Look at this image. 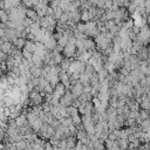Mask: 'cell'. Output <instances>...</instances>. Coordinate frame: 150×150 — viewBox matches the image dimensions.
<instances>
[{
    "label": "cell",
    "instance_id": "cell-7",
    "mask_svg": "<svg viewBox=\"0 0 150 150\" xmlns=\"http://www.w3.org/2000/svg\"><path fill=\"white\" fill-rule=\"evenodd\" d=\"M53 93L57 94L59 96H63L64 93H66V88H64V86H63L61 82H59V83L53 88Z\"/></svg>",
    "mask_w": 150,
    "mask_h": 150
},
{
    "label": "cell",
    "instance_id": "cell-10",
    "mask_svg": "<svg viewBox=\"0 0 150 150\" xmlns=\"http://www.w3.org/2000/svg\"><path fill=\"white\" fill-rule=\"evenodd\" d=\"M76 145V138L70 136L66 138V149H74Z\"/></svg>",
    "mask_w": 150,
    "mask_h": 150
},
{
    "label": "cell",
    "instance_id": "cell-27",
    "mask_svg": "<svg viewBox=\"0 0 150 150\" xmlns=\"http://www.w3.org/2000/svg\"><path fill=\"white\" fill-rule=\"evenodd\" d=\"M49 125H50V127H52V128L55 130V129H56V128L60 125V122H59V120H55V118H54V120H53V121L49 123Z\"/></svg>",
    "mask_w": 150,
    "mask_h": 150
},
{
    "label": "cell",
    "instance_id": "cell-6",
    "mask_svg": "<svg viewBox=\"0 0 150 150\" xmlns=\"http://www.w3.org/2000/svg\"><path fill=\"white\" fill-rule=\"evenodd\" d=\"M89 80H90V75H88L87 73H82V74H80L79 83H81L83 87H85V86H89Z\"/></svg>",
    "mask_w": 150,
    "mask_h": 150
},
{
    "label": "cell",
    "instance_id": "cell-24",
    "mask_svg": "<svg viewBox=\"0 0 150 150\" xmlns=\"http://www.w3.org/2000/svg\"><path fill=\"white\" fill-rule=\"evenodd\" d=\"M138 116H139V118L142 121L149 120V111H146V110H139L138 111Z\"/></svg>",
    "mask_w": 150,
    "mask_h": 150
},
{
    "label": "cell",
    "instance_id": "cell-14",
    "mask_svg": "<svg viewBox=\"0 0 150 150\" xmlns=\"http://www.w3.org/2000/svg\"><path fill=\"white\" fill-rule=\"evenodd\" d=\"M3 102H4V108H12V107H14V104H13V99L10 97V96H5V97L3 99Z\"/></svg>",
    "mask_w": 150,
    "mask_h": 150
},
{
    "label": "cell",
    "instance_id": "cell-33",
    "mask_svg": "<svg viewBox=\"0 0 150 150\" xmlns=\"http://www.w3.org/2000/svg\"><path fill=\"white\" fill-rule=\"evenodd\" d=\"M88 150H89V149H88Z\"/></svg>",
    "mask_w": 150,
    "mask_h": 150
},
{
    "label": "cell",
    "instance_id": "cell-9",
    "mask_svg": "<svg viewBox=\"0 0 150 150\" xmlns=\"http://www.w3.org/2000/svg\"><path fill=\"white\" fill-rule=\"evenodd\" d=\"M29 73L32 75V78H36V79L41 78V68H36L34 66H31L29 67Z\"/></svg>",
    "mask_w": 150,
    "mask_h": 150
},
{
    "label": "cell",
    "instance_id": "cell-19",
    "mask_svg": "<svg viewBox=\"0 0 150 150\" xmlns=\"http://www.w3.org/2000/svg\"><path fill=\"white\" fill-rule=\"evenodd\" d=\"M60 124L62 125V127H64V128H68L70 124H73V122H71V118L70 117H66V118H61L60 121Z\"/></svg>",
    "mask_w": 150,
    "mask_h": 150
},
{
    "label": "cell",
    "instance_id": "cell-25",
    "mask_svg": "<svg viewBox=\"0 0 150 150\" xmlns=\"http://www.w3.org/2000/svg\"><path fill=\"white\" fill-rule=\"evenodd\" d=\"M88 21H89L88 12H87V11H83V12H81V22H82V24H87Z\"/></svg>",
    "mask_w": 150,
    "mask_h": 150
},
{
    "label": "cell",
    "instance_id": "cell-32",
    "mask_svg": "<svg viewBox=\"0 0 150 150\" xmlns=\"http://www.w3.org/2000/svg\"><path fill=\"white\" fill-rule=\"evenodd\" d=\"M57 146H59L60 149H66V139H60Z\"/></svg>",
    "mask_w": 150,
    "mask_h": 150
},
{
    "label": "cell",
    "instance_id": "cell-18",
    "mask_svg": "<svg viewBox=\"0 0 150 150\" xmlns=\"http://www.w3.org/2000/svg\"><path fill=\"white\" fill-rule=\"evenodd\" d=\"M26 118H27V122H28V125H31L36 118H38V116L35 115V114H33V113H26Z\"/></svg>",
    "mask_w": 150,
    "mask_h": 150
},
{
    "label": "cell",
    "instance_id": "cell-12",
    "mask_svg": "<svg viewBox=\"0 0 150 150\" xmlns=\"http://www.w3.org/2000/svg\"><path fill=\"white\" fill-rule=\"evenodd\" d=\"M25 42H26V40L25 39H21V38H19V39H17L12 45L17 48V49H19V50H21L22 48H24V46H25Z\"/></svg>",
    "mask_w": 150,
    "mask_h": 150
},
{
    "label": "cell",
    "instance_id": "cell-31",
    "mask_svg": "<svg viewBox=\"0 0 150 150\" xmlns=\"http://www.w3.org/2000/svg\"><path fill=\"white\" fill-rule=\"evenodd\" d=\"M53 15H54V10L48 6L47 7V12H46V17H53Z\"/></svg>",
    "mask_w": 150,
    "mask_h": 150
},
{
    "label": "cell",
    "instance_id": "cell-15",
    "mask_svg": "<svg viewBox=\"0 0 150 150\" xmlns=\"http://www.w3.org/2000/svg\"><path fill=\"white\" fill-rule=\"evenodd\" d=\"M11 48H12V43L11 42H3L1 43V52L4 54L7 55L10 53V50H11Z\"/></svg>",
    "mask_w": 150,
    "mask_h": 150
},
{
    "label": "cell",
    "instance_id": "cell-1",
    "mask_svg": "<svg viewBox=\"0 0 150 150\" xmlns=\"http://www.w3.org/2000/svg\"><path fill=\"white\" fill-rule=\"evenodd\" d=\"M61 54H62V56L64 59H75V54H76V47H75V45L67 43L63 47V50H62Z\"/></svg>",
    "mask_w": 150,
    "mask_h": 150
},
{
    "label": "cell",
    "instance_id": "cell-2",
    "mask_svg": "<svg viewBox=\"0 0 150 150\" xmlns=\"http://www.w3.org/2000/svg\"><path fill=\"white\" fill-rule=\"evenodd\" d=\"M73 101H74V100H73V96H71V94H70V90H66L64 95L60 97L59 104L62 106V107H64V108H67V107L71 106Z\"/></svg>",
    "mask_w": 150,
    "mask_h": 150
},
{
    "label": "cell",
    "instance_id": "cell-16",
    "mask_svg": "<svg viewBox=\"0 0 150 150\" xmlns=\"http://www.w3.org/2000/svg\"><path fill=\"white\" fill-rule=\"evenodd\" d=\"M70 118H71V122H73V124H74L75 127H79V125H81V124H82V122H81V116H80L79 114L71 116Z\"/></svg>",
    "mask_w": 150,
    "mask_h": 150
},
{
    "label": "cell",
    "instance_id": "cell-4",
    "mask_svg": "<svg viewBox=\"0 0 150 150\" xmlns=\"http://www.w3.org/2000/svg\"><path fill=\"white\" fill-rule=\"evenodd\" d=\"M136 57L138 59V61L149 60V50H148V47H142V48L137 52Z\"/></svg>",
    "mask_w": 150,
    "mask_h": 150
},
{
    "label": "cell",
    "instance_id": "cell-8",
    "mask_svg": "<svg viewBox=\"0 0 150 150\" xmlns=\"http://www.w3.org/2000/svg\"><path fill=\"white\" fill-rule=\"evenodd\" d=\"M42 123H43V122H42V120H41L40 117H38V118H36V120H35V121H34L29 127H31V129H32L34 132H38V131L41 129Z\"/></svg>",
    "mask_w": 150,
    "mask_h": 150
},
{
    "label": "cell",
    "instance_id": "cell-22",
    "mask_svg": "<svg viewBox=\"0 0 150 150\" xmlns=\"http://www.w3.org/2000/svg\"><path fill=\"white\" fill-rule=\"evenodd\" d=\"M57 109H59V115L61 116V118H66V117H69L68 116V114H67V111H66V108L64 107H62V106H57Z\"/></svg>",
    "mask_w": 150,
    "mask_h": 150
},
{
    "label": "cell",
    "instance_id": "cell-21",
    "mask_svg": "<svg viewBox=\"0 0 150 150\" xmlns=\"http://www.w3.org/2000/svg\"><path fill=\"white\" fill-rule=\"evenodd\" d=\"M15 144V148L18 150H25L29 144L26 142V141H21V142H18V143H14Z\"/></svg>",
    "mask_w": 150,
    "mask_h": 150
},
{
    "label": "cell",
    "instance_id": "cell-23",
    "mask_svg": "<svg viewBox=\"0 0 150 150\" xmlns=\"http://www.w3.org/2000/svg\"><path fill=\"white\" fill-rule=\"evenodd\" d=\"M113 27H115L114 20H107V21H104V28L107 29V32H109Z\"/></svg>",
    "mask_w": 150,
    "mask_h": 150
},
{
    "label": "cell",
    "instance_id": "cell-20",
    "mask_svg": "<svg viewBox=\"0 0 150 150\" xmlns=\"http://www.w3.org/2000/svg\"><path fill=\"white\" fill-rule=\"evenodd\" d=\"M66 111H67V114H68L69 117H71V116H74V115L79 114V113H78V109H76V108H74V107H71V106L67 107V108H66Z\"/></svg>",
    "mask_w": 150,
    "mask_h": 150
},
{
    "label": "cell",
    "instance_id": "cell-11",
    "mask_svg": "<svg viewBox=\"0 0 150 150\" xmlns=\"http://www.w3.org/2000/svg\"><path fill=\"white\" fill-rule=\"evenodd\" d=\"M22 49H25V50H27V52H29V53H34V50H35V43L34 42H32V41H28V40H26V42H25V46H24V48Z\"/></svg>",
    "mask_w": 150,
    "mask_h": 150
},
{
    "label": "cell",
    "instance_id": "cell-26",
    "mask_svg": "<svg viewBox=\"0 0 150 150\" xmlns=\"http://www.w3.org/2000/svg\"><path fill=\"white\" fill-rule=\"evenodd\" d=\"M131 32H132L135 35H137V34L141 32V27H139L138 25H134V26L131 27Z\"/></svg>",
    "mask_w": 150,
    "mask_h": 150
},
{
    "label": "cell",
    "instance_id": "cell-13",
    "mask_svg": "<svg viewBox=\"0 0 150 150\" xmlns=\"http://www.w3.org/2000/svg\"><path fill=\"white\" fill-rule=\"evenodd\" d=\"M116 143H117L120 150H127L128 146H129V143H128L127 139H120V138H117L116 139Z\"/></svg>",
    "mask_w": 150,
    "mask_h": 150
},
{
    "label": "cell",
    "instance_id": "cell-5",
    "mask_svg": "<svg viewBox=\"0 0 150 150\" xmlns=\"http://www.w3.org/2000/svg\"><path fill=\"white\" fill-rule=\"evenodd\" d=\"M82 43H83V48H85V50H94L95 49V43H94V40L93 39H90V38H88V39H86V40H83L82 41Z\"/></svg>",
    "mask_w": 150,
    "mask_h": 150
},
{
    "label": "cell",
    "instance_id": "cell-17",
    "mask_svg": "<svg viewBox=\"0 0 150 150\" xmlns=\"http://www.w3.org/2000/svg\"><path fill=\"white\" fill-rule=\"evenodd\" d=\"M69 20H70V13H62V15H61V18L59 19L57 22H60V24H67Z\"/></svg>",
    "mask_w": 150,
    "mask_h": 150
},
{
    "label": "cell",
    "instance_id": "cell-28",
    "mask_svg": "<svg viewBox=\"0 0 150 150\" xmlns=\"http://www.w3.org/2000/svg\"><path fill=\"white\" fill-rule=\"evenodd\" d=\"M111 5H113V3L110 1V0H104V10L106 11H110V8H111Z\"/></svg>",
    "mask_w": 150,
    "mask_h": 150
},
{
    "label": "cell",
    "instance_id": "cell-30",
    "mask_svg": "<svg viewBox=\"0 0 150 150\" xmlns=\"http://www.w3.org/2000/svg\"><path fill=\"white\" fill-rule=\"evenodd\" d=\"M43 149H45V150H53V145H52L48 141H46V142L43 143Z\"/></svg>",
    "mask_w": 150,
    "mask_h": 150
},
{
    "label": "cell",
    "instance_id": "cell-3",
    "mask_svg": "<svg viewBox=\"0 0 150 150\" xmlns=\"http://www.w3.org/2000/svg\"><path fill=\"white\" fill-rule=\"evenodd\" d=\"M15 124H17V128H18V129L28 125V122H27V118H26V109H25V108H24V110L21 111L20 116L15 118Z\"/></svg>",
    "mask_w": 150,
    "mask_h": 150
},
{
    "label": "cell",
    "instance_id": "cell-29",
    "mask_svg": "<svg viewBox=\"0 0 150 150\" xmlns=\"http://www.w3.org/2000/svg\"><path fill=\"white\" fill-rule=\"evenodd\" d=\"M43 93H45V94H52V93H53V88L50 87V85H47V86L43 88Z\"/></svg>",
    "mask_w": 150,
    "mask_h": 150
}]
</instances>
